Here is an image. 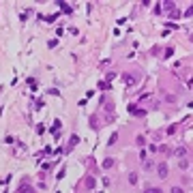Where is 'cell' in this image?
<instances>
[{
	"instance_id": "cell-13",
	"label": "cell",
	"mask_w": 193,
	"mask_h": 193,
	"mask_svg": "<svg viewBox=\"0 0 193 193\" xmlns=\"http://www.w3.org/2000/svg\"><path fill=\"white\" fill-rule=\"evenodd\" d=\"M86 187H88V189L95 187V178H92V176H88V178H86Z\"/></svg>"
},
{
	"instance_id": "cell-25",
	"label": "cell",
	"mask_w": 193,
	"mask_h": 193,
	"mask_svg": "<svg viewBox=\"0 0 193 193\" xmlns=\"http://www.w3.org/2000/svg\"><path fill=\"white\" fill-rule=\"evenodd\" d=\"M172 193H183V189H180V187H174V189H172Z\"/></svg>"
},
{
	"instance_id": "cell-15",
	"label": "cell",
	"mask_w": 193,
	"mask_h": 193,
	"mask_svg": "<svg viewBox=\"0 0 193 193\" xmlns=\"http://www.w3.org/2000/svg\"><path fill=\"white\" fill-rule=\"evenodd\" d=\"M129 183H131V185H137V174H135V172L129 174Z\"/></svg>"
},
{
	"instance_id": "cell-2",
	"label": "cell",
	"mask_w": 193,
	"mask_h": 193,
	"mask_svg": "<svg viewBox=\"0 0 193 193\" xmlns=\"http://www.w3.org/2000/svg\"><path fill=\"white\" fill-rule=\"evenodd\" d=\"M167 172H169L167 163H159V165H157V174H159V178H167Z\"/></svg>"
},
{
	"instance_id": "cell-23",
	"label": "cell",
	"mask_w": 193,
	"mask_h": 193,
	"mask_svg": "<svg viewBox=\"0 0 193 193\" xmlns=\"http://www.w3.org/2000/svg\"><path fill=\"white\" fill-rule=\"evenodd\" d=\"M169 17H174V19H176V17H180V11H176V9H174L172 13H169Z\"/></svg>"
},
{
	"instance_id": "cell-6",
	"label": "cell",
	"mask_w": 193,
	"mask_h": 193,
	"mask_svg": "<svg viewBox=\"0 0 193 193\" xmlns=\"http://www.w3.org/2000/svg\"><path fill=\"white\" fill-rule=\"evenodd\" d=\"M60 129H62V122H60V120H56V122H54V127H52V133L58 137V135H60Z\"/></svg>"
},
{
	"instance_id": "cell-5",
	"label": "cell",
	"mask_w": 193,
	"mask_h": 193,
	"mask_svg": "<svg viewBox=\"0 0 193 193\" xmlns=\"http://www.w3.org/2000/svg\"><path fill=\"white\" fill-rule=\"evenodd\" d=\"M56 4L64 11V13H73V9H71V7H69V2H64V0H60V2H56Z\"/></svg>"
},
{
	"instance_id": "cell-1",
	"label": "cell",
	"mask_w": 193,
	"mask_h": 193,
	"mask_svg": "<svg viewBox=\"0 0 193 193\" xmlns=\"http://www.w3.org/2000/svg\"><path fill=\"white\" fill-rule=\"evenodd\" d=\"M15 193H37V191L30 187V183H28V180H21V185L17 187V191H15Z\"/></svg>"
},
{
	"instance_id": "cell-21",
	"label": "cell",
	"mask_w": 193,
	"mask_h": 193,
	"mask_svg": "<svg viewBox=\"0 0 193 193\" xmlns=\"http://www.w3.org/2000/svg\"><path fill=\"white\" fill-rule=\"evenodd\" d=\"M114 77H116V73H112V71H109V73L105 75V80H107V84H109V82H112V80H114Z\"/></svg>"
},
{
	"instance_id": "cell-10",
	"label": "cell",
	"mask_w": 193,
	"mask_h": 193,
	"mask_svg": "<svg viewBox=\"0 0 193 193\" xmlns=\"http://www.w3.org/2000/svg\"><path fill=\"white\" fill-rule=\"evenodd\" d=\"M103 167H105V169H107V167H114V159H112V157L105 159V161H103Z\"/></svg>"
},
{
	"instance_id": "cell-3",
	"label": "cell",
	"mask_w": 193,
	"mask_h": 193,
	"mask_svg": "<svg viewBox=\"0 0 193 193\" xmlns=\"http://www.w3.org/2000/svg\"><path fill=\"white\" fill-rule=\"evenodd\" d=\"M172 154H176V157H180V159H185L187 154H189V148H187V146H178Z\"/></svg>"
},
{
	"instance_id": "cell-11",
	"label": "cell",
	"mask_w": 193,
	"mask_h": 193,
	"mask_svg": "<svg viewBox=\"0 0 193 193\" xmlns=\"http://www.w3.org/2000/svg\"><path fill=\"white\" fill-rule=\"evenodd\" d=\"M90 127H95V129H99V120H97V116H90Z\"/></svg>"
},
{
	"instance_id": "cell-17",
	"label": "cell",
	"mask_w": 193,
	"mask_h": 193,
	"mask_svg": "<svg viewBox=\"0 0 193 193\" xmlns=\"http://www.w3.org/2000/svg\"><path fill=\"white\" fill-rule=\"evenodd\" d=\"M116 140H118V133H112V137H109V142H107V144H109V146H112V144H116Z\"/></svg>"
},
{
	"instance_id": "cell-19",
	"label": "cell",
	"mask_w": 193,
	"mask_h": 193,
	"mask_svg": "<svg viewBox=\"0 0 193 193\" xmlns=\"http://www.w3.org/2000/svg\"><path fill=\"white\" fill-rule=\"evenodd\" d=\"M99 88H101V90H107V88H112V86H109L107 82H101V84H99Z\"/></svg>"
},
{
	"instance_id": "cell-18",
	"label": "cell",
	"mask_w": 193,
	"mask_h": 193,
	"mask_svg": "<svg viewBox=\"0 0 193 193\" xmlns=\"http://www.w3.org/2000/svg\"><path fill=\"white\" fill-rule=\"evenodd\" d=\"M180 167H183V169L189 167V159H183V161H180Z\"/></svg>"
},
{
	"instance_id": "cell-12",
	"label": "cell",
	"mask_w": 193,
	"mask_h": 193,
	"mask_svg": "<svg viewBox=\"0 0 193 193\" xmlns=\"http://www.w3.org/2000/svg\"><path fill=\"white\" fill-rule=\"evenodd\" d=\"M135 144H137V146H144V144H146L144 135H137V137H135Z\"/></svg>"
},
{
	"instance_id": "cell-24",
	"label": "cell",
	"mask_w": 193,
	"mask_h": 193,
	"mask_svg": "<svg viewBox=\"0 0 193 193\" xmlns=\"http://www.w3.org/2000/svg\"><path fill=\"white\" fill-rule=\"evenodd\" d=\"M105 112H114V105H112V103H105Z\"/></svg>"
},
{
	"instance_id": "cell-16",
	"label": "cell",
	"mask_w": 193,
	"mask_h": 193,
	"mask_svg": "<svg viewBox=\"0 0 193 193\" xmlns=\"http://www.w3.org/2000/svg\"><path fill=\"white\" fill-rule=\"evenodd\" d=\"M144 193H163L161 189H157V187H150V189H146Z\"/></svg>"
},
{
	"instance_id": "cell-9",
	"label": "cell",
	"mask_w": 193,
	"mask_h": 193,
	"mask_svg": "<svg viewBox=\"0 0 193 193\" xmlns=\"http://www.w3.org/2000/svg\"><path fill=\"white\" fill-rule=\"evenodd\" d=\"M157 150L161 154H172V148H169V146H161V148H157Z\"/></svg>"
},
{
	"instance_id": "cell-7",
	"label": "cell",
	"mask_w": 193,
	"mask_h": 193,
	"mask_svg": "<svg viewBox=\"0 0 193 193\" xmlns=\"http://www.w3.org/2000/svg\"><path fill=\"white\" fill-rule=\"evenodd\" d=\"M75 144H80V137H77V135H71V140H69V146H67V152L71 150V148H73Z\"/></svg>"
},
{
	"instance_id": "cell-22",
	"label": "cell",
	"mask_w": 193,
	"mask_h": 193,
	"mask_svg": "<svg viewBox=\"0 0 193 193\" xmlns=\"http://www.w3.org/2000/svg\"><path fill=\"white\" fill-rule=\"evenodd\" d=\"M172 54H174V49H172V47H167V49H165V56H163V58H169Z\"/></svg>"
},
{
	"instance_id": "cell-14",
	"label": "cell",
	"mask_w": 193,
	"mask_h": 193,
	"mask_svg": "<svg viewBox=\"0 0 193 193\" xmlns=\"http://www.w3.org/2000/svg\"><path fill=\"white\" fill-rule=\"evenodd\" d=\"M165 133H167V135H174V133H176V125H169L167 129H165Z\"/></svg>"
},
{
	"instance_id": "cell-4",
	"label": "cell",
	"mask_w": 193,
	"mask_h": 193,
	"mask_svg": "<svg viewBox=\"0 0 193 193\" xmlns=\"http://www.w3.org/2000/svg\"><path fill=\"white\" fill-rule=\"evenodd\" d=\"M122 82H125V86H133L135 82H137V75H129V73H125V75H122Z\"/></svg>"
},
{
	"instance_id": "cell-20",
	"label": "cell",
	"mask_w": 193,
	"mask_h": 193,
	"mask_svg": "<svg viewBox=\"0 0 193 193\" xmlns=\"http://www.w3.org/2000/svg\"><path fill=\"white\" fill-rule=\"evenodd\" d=\"M35 105H37L35 109H41V107H43V99H37V101H35Z\"/></svg>"
},
{
	"instance_id": "cell-8",
	"label": "cell",
	"mask_w": 193,
	"mask_h": 193,
	"mask_svg": "<svg viewBox=\"0 0 193 193\" xmlns=\"http://www.w3.org/2000/svg\"><path fill=\"white\" fill-rule=\"evenodd\" d=\"M163 4V9H167V11H174V2L172 0H165V2H161Z\"/></svg>"
}]
</instances>
